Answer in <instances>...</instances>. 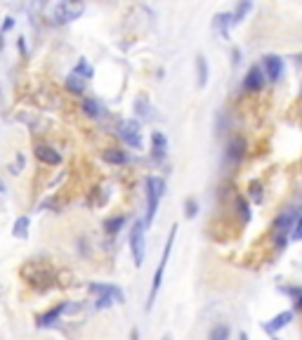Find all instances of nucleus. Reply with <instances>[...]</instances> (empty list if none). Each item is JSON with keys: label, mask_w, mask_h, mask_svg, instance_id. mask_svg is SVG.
Listing matches in <instances>:
<instances>
[{"label": "nucleus", "mask_w": 302, "mask_h": 340, "mask_svg": "<svg viewBox=\"0 0 302 340\" xmlns=\"http://www.w3.org/2000/svg\"><path fill=\"white\" fill-rule=\"evenodd\" d=\"M283 291L288 293L290 298H295V310L302 312V288H283Z\"/></svg>", "instance_id": "30"}, {"label": "nucleus", "mask_w": 302, "mask_h": 340, "mask_svg": "<svg viewBox=\"0 0 302 340\" xmlns=\"http://www.w3.org/2000/svg\"><path fill=\"white\" fill-rule=\"evenodd\" d=\"M35 156L41 158L43 163H48V165H59L62 163V154H57L52 147H48V144H38L35 147Z\"/></svg>", "instance_id": "13"}, {"label": "nucleus", "mask_w": 302, "mask_h": 340, "mask_svg": "<svg viewBox=\"0 0 302 340\" xmlns=\"http://www.w3.org/2000/svg\"><path fill=\"white\" fill-rule=\"evenodd\" d=\"M125 225V215H116V218H109L104 222V229L109 231V234H118V231L123 229Z\"/></svg>", "instance_id": "24"}, {"label": "nucleus", "mask_w": 302, "mask_h": 340, "mask_svg": "<svg viewBox=\"0 0 302 340\" xmlns=\"http://www.w3.org/2000/svg\"><path fill=\"white\" fill-rule=\"evenodd\" d=\"M229 326L226 324H217V326L210 328V335H208V340H229Z\"/></svg>", "instance_id": "25"}, {"label": "nucleus", "mask_w": 302, "mask_h": 340, "mask_svg": "<svg viewBox=\"0 0 302 340\" xmlns=\"http://www.w3.org/2000/svg\"><path fill=\"white\" fill-rule=\"evenodd\" d=\"M78 310V305L76 302H62V305H57V307H52L50 312H45V314H41L38 317V326L41 328H45V326H52L59 317H62L64 312H76Z\"/></svg>", "instance_id": "8"}, {"label": "nucleus", "mask_w": 302, "mask_h": 340, "mask_svg": "<svg viewBox=\"0 0 302 340\" xmlns=\"http://www.w3.org/2000/svg\"><path fill=\"white\" fill-rule=\"evenodd\" d=\"M300 95H302V92H300Z\"/></svg>", "instance_id": "38"}, {"label": "nucleus", "mask_w": 302, "mask_h": 340, "mask_svg": "<svg viewBox=\"0 0 302 340\" xmlns=\"http://www.w3.org/2000/svg\"><path fill=\"white\" fill-rule=\"evenodd\" d=\"M102 158H104V163H111V165L128 163V154H125V151H121V149H106L102 154Z\"/></svg>", "instance_id": "17"}, {"label": "nucleus", "mask_w": 302, "mask_h": 340, "mask_svg": "<svg viewBox=\"0 0 302 340\" xmlns=\"http://www.w3.org/2000/svg\"><path fill=\"white\" fill-rule=\"evenodd\" d=\"M10 28H14V17H7V19L3 21V31H10Z\"/></svg>", "instance_id": "32"}, {"label": "nucleus", "mask_w": 302, "mask_h": 340, "mask_svg": "<svg viewBox=\"0 0 302 340\" xmlns=\"http://www.w3.org/2000/svg\"><path fill=\"white\" fill-rule=\"evenodd\" d=\"M236 208H239V213H241V220H243V225H248L250 222V208H248V201L246 198H236Z\"/></svg>", "instance_id": "26"}, {"label": "nucleus", "mask_w": 302, "mask_h": 340, "mask_svg": "<svg viewBox=\"0 0 302 340\" xmlns=\"http://www.w3.org/2000/svg\"><path fill=\"white\" fill-rule=\"evenodd\" d=\"M184 215L189 220H194L196 215H199V203H196V198H186V203H184Z\"/></svg>", "instance_id": "27"}, {"label": "nucleus", "mask_w": 302, "mask_h": 340, "mask_svg": "<svg viewBox=\"0 0 302 340\" xmlns=\"http://www.w3.org/2000/svg\"><path fill=\"white\" fill-rule=\"evenodd\" d=\"M248 194H250V198H253L255 203H260V201H262V184L260 182H250Z\"/></svg>", "instance_id": "28"}, {"label": "nucleus", "mask_w": 302, "mask_h": 340, "mask_svg": "<svg viewBox=\"0 0 302 340\" xmlns=\"http://www.w3.org/2000/svg\"><path fill=\"white\" fill-rule=\"evenodd\" d=\"M135 114H137L142 121H154V109H151V104L146 97H139L137 102H135Z\"/></svg>", "instance_id": "18"}, {"label": "nucleus", "mask_w": 302, "mask_h": 340, "mask_svg": "<svg viewBox=\"0 0 302 340\" xmlns=\"http://www.w3.org/2000/svg\"><path fill=\"white\" fill-rule=\"evenodd\" d=\"M3 191H5V182H3V180H0V194H3Z\"/></svg>", "instance_id": "34"}, {"label": "nucleus", "mask_w": 302, "mask_h": 340, "mask_svg": "<svg viewBox=\"0 0 302 340\" xmlns=\"http://www.w3.org/2000/svg\"><path fill=\"white\" fill-rule=\"evenodd\" d=\"M163 340H172V335H163Z\"/></svg>", "instance_id": "36"}, {"label": "nucleus", "mask_w": 302, "mask_h": 340, "mask_svg": "<svg viewBox=\"0 0 302 340\" xmlns=\"http://www.w3.org/2000/svg\"><path fill=\"white\" fill-rule=\"evenodd\" d=\"M250 10H253V3H248V0L239 3V7H236V10L232 12V26H234V24H239V21L243 19L248 12H250Z\"/></svg>", "instance_id": "23"}, {"label": "nucleus", "mask_w": 302, "mask_h": 340, "mask_svg": "<svg viewBox=\"0 0 302 340\" xmlns=\"http://www.w3.org/2000/svg\"><path fill=\"white\" fill-rule=\"evenodd\" d=\"M111 305H114V300H111V298H106V295H97V300H95L97 310H109Z\"/></svg>", "instance_id": "31"}, {"label": "nucleus", "mask_w": 302, "mask_h": 340, "mask_svg": "<svg viewBox=\"0 0 302 340\" xmlns=\"http://www.w3.org/2000/svg\"><path fill=\"white\" fill-rule=\"evenodd\" d=\"M165 151H168V137H165V132H161V130L151 132V156H154V161H163Z\"/></svg>", "instance_id": "11"}, {"label": "nucleus", "mask_w": 302, "mask_h": 340, "mask_svg": "<svg viewBox=\"0 0 302 340\" xmlns=\"http://www.w3.org/2000/svg\"><path fill=\"white\" fill-rule=\"evenodd\" d=\"M90 293H95V295H106V298H111L114 302H118V305L125 302L123 288H118L116 284H99V281H92V284H90Z\"/></svg>", "instance_id": "7"}, {"label": "nucleus", "mask_w": 302, "mask_h": 340, "mask_svg": "<svg viewBox=\"0 0 302 340\" xmlns=\"http://www.w3.org/2000/svg\"><path fill=\"white\" fill-rule=\"evenodd\" d=\"M21 165H24V156L19 154V156H17V165H14V170H12L14 175H17V173H21Z\"/></svg>", "instance_id": "33"}, {"label": "nucleus", "mask_w": 302, "mask_h": 340, "mask_svg": "<svg viewBox=\"0 0 302 340\" xmlns=\"http://www.w3.org/2000/svg\"><path fill=\"white\" fill-rule=\"evenodd\" d=\"M28 227H31V220H28V215H19V218L14 220L12 234L17 239H26L28 236Z\"/></svg>", "instance_id": "19"}, {"label": "nucleus", "mask_w": 302, "mask_h": 340, "mask_svg": "<svg viewBox=\"0 0 302 340\" xmlns=\"http://www.w3.org/2000/svg\"><path fill=\"white\" fill-rule=\"evenodd\" d=\"M288 239H293V241H300L302 239V213L297 215V220H295V225H293V229H290Z\"/></svg>", "instance_id": "29"}, {"label": "nucleus", "mask_w": 302, "mask_h": 340, "mask_svg": "<svg viewBox=\"0 0 302 340\" xmlns=\"http://www.w3.org/2000/svg\"><path fill=\"white\" fill-rule=\"evenodd\" d=\"M163 191H165V182L161 180V177L151 175L149 180H146V218H144L146 227H149L151 222H154V218H156L158 201H161V196H163Z\"/></svg>", "instance_id": "2"}, {"label": "nucleus", "mask_w": 302, "mask_h": 340, "mask_svg": "<svg viewBox=\"0 0 302 340\" xmlns=\"http://www.w3.org/2000/svg\"><path fill=\"white\" fill-rule=\"evenodd\" d=\"M293 321V312L290 310H286V312H281V314H276L272 321H267L265 324V331L267 333H276V331H281V328H286Z\"/></svg>", "instance_id": "14"}, {"label": "nucleus", "mask_w": 302, "mask_h": 340, "mask_svg": "<svg viewBox=\"0 0 302 340\" xmlns=\"http://www.w3.org/2000/svg\"><path fill=\"white\" fill-rule=\"evenodd\" d=\"M66 90L73 92V95H83V92H85V81H83L81 76L69 74L66 76Z\"/></svg>", "instance_id": "22"}, {"label": "nucleus", "mask_w": 302, "mask_h": 340, "mask_svg": "<svg viewBox=\"0 0 302 340\" xmlns=\"http://www.w3.org/2000/svg\"><path fill=\"white\" fill-rule=\"evenodd\" d=\"M83 111H85L90 118H97V116L104 114V107L97 102V99H92V97H85V99H83Z\"/></svg>", "instance_id": "20"}, {"label": "nucleus", "mask_w": 302, "mask_h": 340, "mask_svg": "<svg viewBox=\"0 0 302 340\" xmlns=\"http://www.w3.org/2000/svg\"><path fill=\"white\" fill-rule=\"evenodd\" d=\"M300 213L302 211H286L274 220V239H276V246H279V248H286L290 229H293V225H295V220Z\"/></svg>", "instance_id": "3"}, {"label": "nucleus", "mask_w": 302, "mask_h": 340, "mask_svg": "<svg viewBox=\"0 0 302 340\" xmlns=\"http://www.w3.org/2000/svg\"><path fill=\"white\" fill-rule=\"evenodd\" d=\"M246 151H248V144L241 135L232 137L229 144H226V158H229V161H241V158L246 156Z\"/></svg>", "instance_id": "12"}, {"label": "nucleus", "mask_w": 302, "mask_h": 340, "mask_svg": "<svg viewBox=\"0 0 302 340\" xmlns=\"http://www.w3.org/2000/svg\"><path fill=\"white\" fill-rule=\"evenodd\" d=\"M85 12V5L83 3H57L55 10H52V19L55 24H69V21L78 19L81 14Z\"/></svg>", "instance_id": "5"}, {"label": "nucleus", "mask_w": 302, "mask_h": 340, "mask_svg": "<svg viewBox=\"0 0 302 340\" xmlns=\"http://www.w3.org/2000/svg\"><path fill=\"white\" fill-rule=\"evenodd\" d=\"M262 74H265V78H269V81H279L283 76V59L276 55H267L262 59Z\"/></svg>", "instance_id": "9"}, {"label": "nucleus", "mask_w": 302, "mask_h": 340, "mask_svg": "<svg viewBox=\"0 0 302 340\" xmlns=\"http://www.w3.org/2000/svg\"><path fill=\"white\" fill-rule=\"evenodd\" d=\"M239 340H248V335L246 333H239Z\"/></svg>", "instance_id": "35"}, {"label": "nucleus", "mask_w": 302, "mask_h": 340, "mask_svg": "<svg viewBox=\"0 0 302 340\" xmlns=\"http://www.w3.org/2000/svg\"><path fill=\"white\" fill-rule=\"evenodd\" d=\"M73 74L81 76L83 81H88V78H92V76H95V69H92V64H90L85 57H81V59H78V64H76V69H73Z\"/></svg>", "instance_id": "21"}, {"label": "nucleus", "mask_w": 302, "mask_h": 340, "mask_svg": "<svg viewBox=\"0 0 302 340\" xmlns=\"http://www.w3.org/2000/svg\"><path fill=\"white\" fill-rule=\"evenodd\" d=\"M272 340H281V338H276V335H274V338H272Z\"/></svg>", "instance_id": "37"}, {"label": "nucleus", "mask_w": 302, "mask_h": 340, "mask_svg": "<svg viewBox=\"0 0 302 340\" xmlns=\"http://www.w3.org/2000/svg\"><path fill=\"white\" fill-rule=\"evenodd\" d=\"M175 234H177V225L170 227V234H168V241H165V248H163V258L158 262L156 272H154V281H151V291H149V300H146V310L154 307L156 302V295L161 291V284H163V274H165V265H168V260H170V251H172V244H175Z\"/></svg>", "instance_id": "1"}, {"label": "nucleus", "mask_w": 302, "mask_h": 340, "mask_svg": "<svg viewBox=\"0 0 302 340\" xmlns=\"http://www.w3.org/2000/svg\"><path fill=\"white\" fill-rule=\"evenodd\" d=\"M144 229L146 225L142 220H137L135 227L130 229V251H132L135 267H142V262H144Z\"/></svg>", "instance_id": "6"}, {"label": "nucleus", "mask_w": 302, "mask_h": 340, "mask_svg": "<svg viewBox=\"0 0 302 340\" xmlns=\"http://www.w3.org/2000/svg\"><path fill=\"white\" fill-rule=\"evenodd\" d=\"M118 137L123 140V144L132 147V149H142V128H139V121L135 118H128L118 125Z\"/></svg>", "instance_id": "4"}, {"label": "nucleus", "mask_w": 302, "mask_h": 340, "mask_svg": "<svg viewBox=\"0 0 302 340\" xmlns=\"http://www.w3.org/2000/svg\"><path fill=\"white\" fill-rule=\"evenodd\" d=\"M265 88V74H262V66H250L248 69L246 78H243V90L246 92H260Z\"/></svg>", "instance_id": "10"}, {"label": "nucleus", "mask_w": 302, "mask_h": 340, "mask_svg": "<svg viewBox=\"0 0 302 340\" xmlns=\"http://www.w3.org/2000/svg\"><path fill=\"white\" fill-rule=\"evenodd\" d=\"M208 74H210L208 59L203 55H199L196 57V85H199V88H206L208 85Z\"/></svg>", "instance_id": "16"}, {"label": "nucleus", "mask_w": 302, "mask_h": 340, "mask_svg": "<svg viewBox=\"0 0 302 340\" xmlns=\"http://www.w3.org/2000/svg\"><path fill=\"white\" fill-rule=\"evenodd\" d=\"M229 26H232V14L229 12H220L215 14L213 19V28L217 31V33L222 36V38H229Z\"/></svg>", "instance_id": "15"}]
</instances>
